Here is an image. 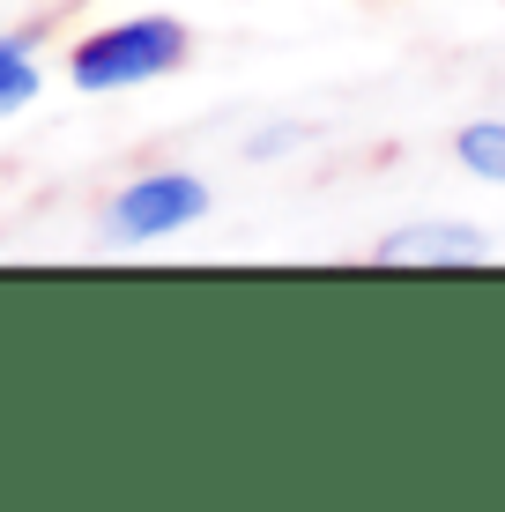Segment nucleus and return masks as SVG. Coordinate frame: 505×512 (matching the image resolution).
<instances>
[{
  "label": "nucleus",
  "mask_w": 505,
  "mask_h": 512,
  "mask_svg": "<svg viewBox=\"0 0 505 512\" xmlns=\"http://www.w3.org/2000/svg\"><path fill=\"white\" fill-rule=\"evenodd\" d=\"M483 253H491V238L461 231V223H409V231L379 238V260H402V268H416V260H483Z\"/></svg>",
  "instance_id": "obj_3"
},
{
  "label": "nucleus",
  "mask_w": 505,
  "mask_h": 512,
  "mask_svg": "<svg viewBox=\"0 0 505 512\" xmlns=\"http://www.w3.org/2000/svg\"><path fill=\"white\" fill-rule=\"evenodd\" d=\"M38 60H30V30H0V119L23 112L30 97H38Z\"/></svg>",
  "instance_id": "obj_4"
},
{
  "label": "nucleus",
  "mask_w": 505,
  "mask_h": 512,
  "mask_svg": "<svg viewBox=\"0 0 505 512\" xmlns=\"http://www.w3.org/2000/svg\"><path fill=\"white\" fill-rule=\"evenodd\" d=\"M194 216H208V186L186 179V171H156V179H134V186L112 201V238L142 245V238L186 231Z\"/></svg>",
  "instance_id": "obj_2"
},
{
  "label": "nucleus",
  "mask_w": 505,
  "mask_h": 512,
  "mask_svg": "<svg viewBox=\"0 0 505 512\" xmlns=\"http://www.w3.org/2000/svg\"><path fill=\"white\" fill-rule=\"evenodd\" d=\"M461 164L476 171V179H505V119H476V127H461Z\"/></svg>",
  "instance_id": "obj_5"
},
{
  "label": "nucleus",
  "mask_w": 505,
  "mask_h": 512,
  "mask_svg": "<svg viewBox=\"0 0 505 512\" xmlns=\"http://www.w3.org/2000/svg\"><path fill=\"white\" fill-rule=\"evenodd\" d=\"M186 60V23L171 15H134V23H112L97 38H82L67 52V82L75 90H127V82H156Z\"/></svg>",
  "instance_id": "obj_1"
}]
</instances>
